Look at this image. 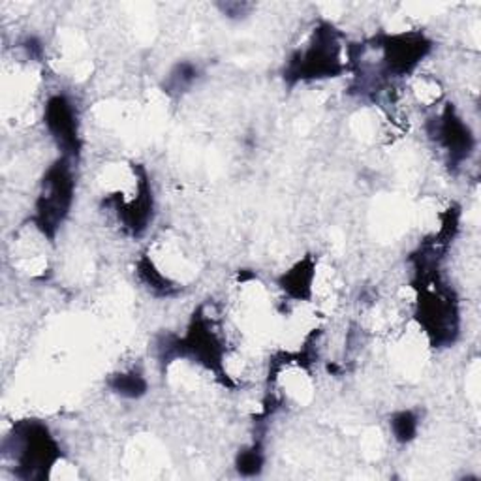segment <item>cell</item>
<instances>
[{"instance_id":"1","label":"cell","mask_w":481,"mask_h":481,"mask_svg":"<svg viewBox=\"0 0 481 481\" xmlns=\"http://www.w3.org/2000/svg\"><path fill=\"white\" fill-rule=\"evenodd\" d=\"M6 456L23 479H44L61 457V449L40 423H23L6 442Z\"/></svg>"},{"instance_id":"2","label":"cell","mask_w":481,"mask_h":481,"mask_svg":"<svg viewBox=\"0 0 481 481\" xmlns=\"http://www.w3.org/2000/svg\"><path fill=\"white\" fill-rule=\"evenodd\" d=\"M74 200V179L68 160L63 158L47 169L42 185V194L36 204V225L38 230L55 237L59 225L70 213Z\"/></svg>"},{"instance_id":"3","label":"cell","mask_w":481,"mask_h":481,"mask_svg":"<svg viewBox=\"0 0 481 481\" xmlns=\"http://www.w3.org/2000/svg\"><path fill=\"white\" fill-rule=\"evenodd\" d=\"M343 72L341 56H338V44L335 40L333 28H322L316 33V42L306 51L297 53L292 63L288 75L296 79H316V77H333Z\"/></svg>"},{"instance_id":"4","label":"cell","mask_w":481,"mask_h":481,"mask_svg":"<svg viewBox=\"0 0 481 481\" xmlns=\"http://www.w3.org/2000/svg\"><path fill=\"white\" fill-rule=\"evenodd\" d=\"M45 125L59 147L66 155L79 153L77 117L72 102L66 96H53L45 105Z\"/></svg>"},{"instance_id":"5","label":"cell","mask_w":481,"mask_h":481,"mask_svg":"<svg viewBox=\"0 0 481 481\" xmlns=\"http://www.w3.org/2000/svg\"><path fill=\"white\" fill-rule=\"evenodd\" d=\"M436 141L446 149V153L449 155V160L454 164H459L463 160L468 158L472 145H474V139L472 134L468 130V126L463 123L461 117L456 115V111L447 107L444 111L442 119L436 125Z\"/></svg>"},{"instance_id":"6","label":"cell","mask_w":481,"mask_h":481,"mask_svg":"<svg viewBox=\"0 0 481 481\" xmlns=\"http://www.w3.org/2000/svg\"><path fill=\"white\" fill-rule=\"evenodd\" d=\"M310 282H313V267L303 262L288 275H285V280H282V285L285 286L282 288H285L292 297H303L310 290Z\"/></svg>"},{"instance_id":"7","label":"cell","mask_w":481,"mask_h":481,"mask_svg":"<svg viewBox=\"0 0 481 481\" xmlns=\"http://www.w3.org/2000/svg\"><path fill=\"white\" fill-rule=\"evenodd\" d=\"M111 387L115 393L123 395V397L137 399V397H141V395H145L147 382L144 376L137 375V373H125V375L113 376Z\"/></svg>"},{"instance_id":"8","label":"cell","mask_w":481,"mask_h":481,"mask_svg":"<svg viewBox=\"0 0 481 481\" xmlns=\"http://www.w3.org/2000/svg\"><path fill=\"white\" fill-rule=\"evenodd\" d=\"M391 431L393 436L401 444H408L416 438L417 433V417L412 412H399L391 419Z\"/></svg>"},{"instance_id":"9","label":"cell","mask_w":481,"mask_h":481,"mask_svg":"<svg viewBox=\"0 0 481 481\" xmlns=\"http://www.w3.org/2000/svg\"><path fill=\"white\" fill-rule=\"evenodd\" d=\"M264 466V454L260 447H250L246 451H241L239 457H237V470L243 476H256L260 474Z\"/></svg>"},{"instance_id":"10","label":"cell","mask_w":481,"mask_h":481,"mask_svg":"<svg viewBox=\"0 0 481 481\" xmlns=\"http://www.w3.org/2000/svg\"><path fill=\"white\" fill-rule=\"evenodd\" d=\"M195 75H197V70L192 65H181L172 72V75H169V87L181 93L195 79Z\"/></svg>"}]
</instances>
